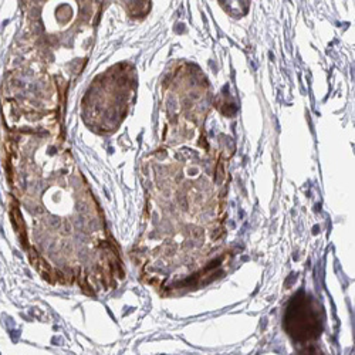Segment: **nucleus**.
Here are the masks:
<instances>
[{"label":"nucleus","instance_id":"2","mask_svg":"<svg viewBox=\"0 0 355 355\" xmlns=\"http://www.w3.org/2000/svg\"><path fill=\"white\" fill-rule=\"evenodd\" d=\"M297 355H324L320 348L315 344H310V345H304L300 347V349L297 351Z\"/></svg>","mask_w":355,"mask_h":355},{"label":"nucleus","instance_id":"1","mask_svg":"<svg viewBox=\"0 0 355 355\" xmlns=\"http://www.w3.org/2000/svg\"><path fill=\"white\" fill-rule=\"evenodd\" d=\"M318 309L311 304L309 297L293 299L284 318L287 334L299 345H310L322 331V321Z\"/></svg>","mask_w":355,"mask_h":355}]
</instances>
